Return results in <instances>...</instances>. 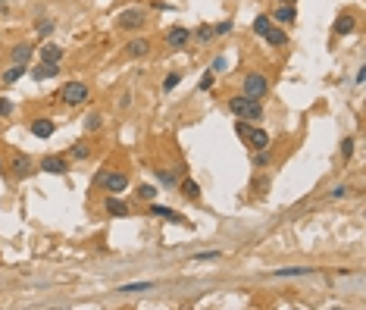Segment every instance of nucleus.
<instances>
[{"label":"nucleus","mask_w":366,"mask_h":310,"mask_svg":"<svg viewBox=\"0 0 366 310\" xmlns=\"http://www.w3.org/2000/svg\"><path fill=\"white\" fill-rule=\"evenodd\" d=\"M269 25H272L269 16H257V19H253V35H260V38H263V31H266Z\"/></svg>","instance_id":"a878e982"},{"label":"nucleus","mask_w":366,"mask_h":310,"mask_svg":"<svg viewBox=\"0 0 366 310\" xmlns=\"http://www.w3.org/2000/svg\"><path fill=\"white\" fill-rule=\"evenodd\" d=\"M41 173H50V176H66V173H69V166H66V160H63V157L50 154V157H44V160H41Z\"/></svg>","instance_id":"0eeeda50"},{"label":"nucleus","mask_w":366,"mask_h":310,"mask_svg":"<svg viewBox=\"0 0 366 310\" xmlns=\"http://www.w3.org/2000/svg\"><path fill=\"white\" fill-rule=\"evenodd\" d=\"M157 179H160V185H166V188H175L178 185V176L172 169H157Z\"/></svg>","instance_id":"4be33fe9"},{"label":"nucleus","mask_w":366,"mask_h":310,"mask_svg":"<svg viewBox=\"0 0 366 310\" xmlns=\"http://www.w3.org/2000/svg\"><path fill=\"white\" fill-rule=\"evenodd\" d=\"M151 213H154V216H163V220H169V223H178V226H191L185 216H181L178 210H172V207H160V204H154Z\"/></svg>","instance_id":"9d476101"},{"label":"nucleus","mask_w":366,"mask_h":310,"mask_svg":"<svg viewBox=\"0 0 366 310\" xmlns=\"http://www.w3.org/2000/svg\"><path fill=\"white\" fill-rule=\"evenodd\" d=\"M0 169H4V163H0Z\"/></svg>","instance_id":"c03bdc74"},{"label":"nucleus","mask_w":366,"mask_h":310,"mask_svg":"<svg viewBox=\"0 0 366 310\" xmlns=\"http://www.w3.org/2000/svg\"><path fill=\"white\" fill-rule=\"evenodd\" d=\"M178 185H181V194H185V200H197V197H200V185H197L194 179H181Z\"/></svg>","instance_id":"6ab92c4d"},{"label":"nucleus","mask_w":366,"mask_h":310,"mask_svg":"<svg viewBox=\"0 0 366 310\" xmlns=\"http://www.w3.org/2000/svg\"><path fill=\"white\" fill-rule=\"evenodd\" d=\"M94 188H103L109 194H122L125 188H129V176L119 173V169H100L94 176Z\"/></svg>","instance_id":"f257e3e1"},{"label":"nucleus","mask_w":366,"mask_h":310,"mask_svg":"<svg viewBox=\"0 0 366 310\" xmlns=\"http://www.w3.org/2000/svg\"><path fill=\"white\" fill-rule=\"evenodd\" d=\"M210 38H216V35H213V25H197V31H194V41H197V44H207Z\"/></svg>","instance_id":"b1692460"},{"label":"nucleus","mask_w":366,"mask_h":310,"mask_svg":"<svg viewBox=\"0 0 366 310\" xmlns=\"http://www.w3.org/2000/svg\"><path fill=\"white\" fill-rule=\"evenodd\" d=\"M72 157H76V160H88V157H91L88 144H85V141H76V144H72Z\"/></svg>","instance_id":"393cba45"},{"label":"nucleus","mask_w":366,"mask_h":310,"mask_svg":"<svg viewBox=\"0 0 366 310\" xmlns=\"http://www.w3.org/2000/svg\"><path fill=\"white\" fill-rule=\"evenodd\" d=\"M10 113H13V100L0 97V116H10Z\"/></svg>","instance_id":"f704fd0d"},{"label":"nucleus","mask_w":366,"mask_h":310,"mask_svg":"<svg viewBox=\"0 0 366 310\" xmlns=\"http://www.w3.org/2000/svg\"><path fill=\"white\" fill-rule=\"evenodd\" d=\"M229 110H232L238 119H260V116H263V107H260V100L244 97V94L232 97V100H229Z\"/></svg>","instance_id":"f03ea898"},{"label":"nucleus","mask_w":366,"mask_h":310,"mask_svg":"<svg viewBox=\"0 0 366 310\" xmlns=\"http://www.w3.org/2000/svg\"><path fill=\"white\" fill-rule=\"evenodd\" d=\"M269 160H272V154H269V148H260V151H253V157H250V163L257 169H263V166H269Z\"/></svg>","instance_id":"412c9836"},{"label":"nucleus","mask_w":366,"mask_h":310,"mask_svg":"<svg viewBox=\"0 0 366 310\" xmlns=\"http://www.w3.org/2000/svg\"><path fill=\"white\" fill-rule=\"evenodd\" d=\"M263 38H266V44H272V47H285V44H288V35H285L282 28H276V25H269V28L263 31Z\"/></svg>","instance_id":"4468645a"},{"label":"nucleus","mask_w":366,"mask_h":310,"mask_svg":"<svg viewBox=\"0 0 366 310\" xmlns=\"http://www.w3.org/2000/svg\"><path fill=\"white\" fill-rule=\"evenodd\" d=\"M50 31H53V22H50V19L38 22V35H41V38H44V35H50Z\"/></svg>","instance_id":"4c0bfd02"},{"label":"nucleus","mask_w":366,"mask_h":310,"mask_svg":"<svg viewBox=\"0 0 366 310\" xmlns=\"http://www.w3.org/2000/svg\"><path fill=\"white\" fill-rule=\"evenodd\" d=\"M304 272H310V269H304V266H288V269H276V276H304Z\"/></svg>","instance_id":"7c9ffc66"},{"label":"nucleus","mask_w":366,"mask_h":310,"mask_svg":"<svg viewBox=\"0 0 366 310\" xmlns=\"http://www.w3.org/2000/svg\"><path fill=\"white\" fill-rule=\"evenodd\" d=\"M144 22H148V13H144L141 7H132V10L116 13V25H119L122 31H138V28H144Z\"/></svg>","instance_id":"7ed1b4c3"},{"label":"nucleus","mask_w":366,"mask_h":310,"mask_svg":"<svg viewBox=\"0 0 366 310\" xmlns=\"http://www.w3.org/2000/svg\"><path fill=\"white\" fill-rule=\"evenodd\" d=\"M253 151H260V148H269V132H263V129H253L250 125V132H247V138H244Z\"/></svg>","instance_id":"f8f14e48"},{"label":"nucleus","mask_w":366,"mask_h":310,"mask_svg":"<svg viewBox=\"0 0 366 310\" xmlns=\"http://www.w3.org/2000/svg\"><path fill=\"white\" fill-rule=\"evenodd\" d=\"M60 60H63V47H57V44L41 47V63H60Z\"/></svg>","instance_id":"f3484780"},{"label":"nucleus","mask_w":366,"mask_h":310,"mask_svg":"<svg viewBox=\"0 0 366 310\" xmlns=\"http://www.w3.org/2000/svg\"><path fill=\"white\" fill-rule=\"evenodd\" d=\"M332 28H335V35H351V31L357 28V22H354V16H351V13H341Z\"/></svg>","instance_id":"dca6fc26"},{"label":"nucleus","mask_w":366,"mask_h":310,"mask_svg":"<svg viewBox=\"0 0 366 310\" xmlns=\"http://www.w3.org/2000/svg\"><path fill=\"white\" fill-rule=\"evenodd\" d=\"M57 97H60L66 107H79V104L88 100V85H85V82H66V85L60 88Z\"/></svg>","instance_id":"20e7f679"},{"label":"nucleus","mask_w":366,"mask_h":310,"mask_svg":"<svg viewBox=\"0 0 366 310\" xmlns=\"http://www.w3.org/2000/svg\"><path fill=\"white\" fill-rule=\"evenodd\" d=\"M28 129H31L34 138H50L53 132H57V122H53V119H31Z\"/></svg>","instance_id":"1a4fd4ad"},{"label":"nucleus","mask_w":366,"mask_h":310,"mask_svg":"<svg viewBox=\"0 0 366 310\" xmlns=\"http://www.w3.org/2000/svg\"><path fill=\"white\" fill-rule=\"evenodd\" d=\"M103 207H106L109 216H125V213H129V204H125L122 197H116V194H109V197L103 200Z\"/></svg>","instance_id":"ddd939ff"},{"label":"nucleus","mask_w":366,"mask_h":310,"mask_svg":"<svg viewBox=\"0 0 366 310\" xmlns=\"http://www.w3.org/2000/svg\"><path fill=\"white\" fill-rule=\"evenodd\" d=\"M223 69H226V57H216L213 60V72H223Z\"/></svg>","instance_id":"a19ab883"},{"label":"nucleus","mask_w":366,"mask_h":310,"mask_svg":"<svg viewBox=\"0 0 366 310\" xmlns=\"http://www.w3.org/2000/svg\"><path fill=\"white\" fill-rule=\"evenodd\" d=\"M148 50H151L148 38H135V41L125 44V53H129V57H148Z\"/></svg>","instance_id":"2eb2a0df"},{"label":"nucleus","mask_w":366,"mask_h":310,"mask_svg":"<svg viewBox=\"0 0 366 310\" xmlns=\"http://www.w3.org/2000/svg\"><path fill=\"white\" fill-rule=\"evenodd\" d=\"M178 82H181V72H172V76H166V79H163V91L169 94V91H172Z\"/></svg>","instance_id":"cd10ccee"},{"label":"nucleus","mask_w":366,"mask_h":310,"mask_svg":"<svg viewBox=\"0 0 366 310\" xmlns=\"http://www.w3.org/2000/svg\"><path fill=\"white\" fill-rule=\"evenodd\" d=\"M253 188H257V194H266V191H269V179H266V176L257 179V185H253Z\"/></svg>","instance_id":"58836bf2"},{"label":"nucleus","mask_w":366,"mask_h":310,"mask_svg":"<svg viewBox=\"0 0 366 310\" xmlns=\"http://www.w3.org/2000/svg\"><path fill=\"white\" fill-rule=\"evenodd\" d=\"M60 76V63H38L31 69V79L34 82H44V79H57Z\"/></svg>","instance_id":"6e6552de"},{"label":"nucleus","mask_w":366,"mask_h":310,"mask_svg":"<svg viewBox=\"0 0 366 310\" xmlns=\"http://www.w3.org/2000/svg\"><path fill=\"white\" fill-rule=\"evenodd\" d=\"M25 72H28V69H25V63H13V66L4 72V85H16V82H19V79L25 76Z\"/></svg>","instance_id":"a211bd4d"},{"label":"nucleus","mask_w":366,"mask_h":310,"mask_svg":"<svg viewBox=\"0 0 366 310\" xmlns=\"http://www.w3.org/2000/svg\"><path fill=\"white\" fill-rule=\"evenodd\" d=\"M194 260H200V263H207V260H219V251H204V254H197Z\"/></svg>","instance_id":"473e14b6"},{"label":"nucleus","mask_w":366,"mask_h":310,"mask_svg":"<svg viewBox=\"0 0 366 310\" xmlns=\"http://www.w3.org/2000/svg\"><path fill=\"white\" fill-rule=\"evenodd\" d=\"M347 194H351V188H347V185H338V188H332V194H328V197H347Z\"/></svg>","instance_id":"e433bc0d"},{"label":"nucleus","mask_w":366,"mask_h":310,"mask_svg":"<svg viewBox=\"0 0 366 310\" xmlns=\"http://www.w3.org/2000/svg\"><path fill=\"white\" fill-rule=\"evenodd\" d=\"M232 31V22H216L213 25V35H229Z\"/></svg>","instance_id":"c9c22d12"},{"label":"nucleus","mask_w":366,"mask_h":310,"mask_svg":"<svg viewBox=\"0 0 366 310\" xmlns=\"http://www.w3.org/2000/svg\"><path fill=\"white\" fill-rule=\"evenodd\" d=\"M100 125H103V119H100L97 113H91V116L85 119V129H88V132H97V129H100Z\"/></svg>","instance_id":"c85d7f7f"},{"label":"nucleus","mask_w":366,"mask_h":310,"mask_svg":"<svg viewBox=\"0 0 366 310\" xmlns=\"http://www.w3.org/2000/svg\"><path fill=\"white\" fill-rule=\"evenodd\" d=\"M279 4H285V7H295V0H279Z\"/></svg>","instance_id":"79ce46f5"},{"label":"nucleus","mask_w":366,"mask_h":310,"mask_svg":"<svg viewBox=\"0 0 366 310\" xmlns=\"http://www.w3.org/2000/svg\"><path fill=\"white\" fill-rule=\"evenodd\" d=\"M188 41H191V31H188V28H181V25H172V28L166 31V44L175 47V50L188 47Z\"/></svg>","instance_id":"423d86ee"},{"label":"nucleus","mask_w":366,"mask_h":310,"mask_svg":"<svg viewBox=\"0 0 366 310\" xmlns=\"http://www.w3.org/2000/svg\"><path fill=\"white\" fill-rule=\"evenodd\" d=\"M154 285L151 282H132V285H122L119 291H122V295H129V291H151Z\"/></svg>","instance_id":"bb28decb"},{"label":"nucleus","mask_w":366,"mask_h":310,"mask_svg":"<svg viewBox=\"0 0 366 310\" xmlns=\"http://www.w3.org/2000/svg\"><path fill=\"white\" fill-rule=\"evenodd\" d=\"M0 4H10V0H0Z\"/></svg>","instance_id":"37998d69"},{"label":"nucleus","mask_w":366,"mask_h":310,"mask_svg":"<svg viewBox=\"0 0 366 310\" xmlns=\"http://www.w3.org/2000/svg\"><path fill=\"white\" fill-rule=\"evenodd\" d=\"M235 132H238V138H247V132H250V125L241 119V122H235Z\"/></svg>","instance_id":"72a5a7b5"},{"label":"nucleus","mask_w":366,"mask_h":310,"mask_svg":"<svg viewBox=\"0 0 366 310\" xmlns=\"http://www.w3.org/2000/svg\"><path fill=\"white\" fill-rule=\"evenodd\" d=\"M276 19H279V22H295V19H298V10H295V7H285V4H282V7L276 10Z\"/></svg>","instance_id":"5701e85b"},{"label":"nucleus","mask_w":366,"mask_h":310,"mask_svg":"<svg viewBox=\"0 0 366 310\" xmlns=\"http://www.w3.org/2000/svg\"><path fill=\"white\" fill-rule=\"evenodd\" d=\"M10 173H13V176H19V179H28V176H31V160H28L25 154L13 157V163H10Z\"/></svg>","instance_id":"9b49d317"},{"label":"nucleus","mask_w":366,"mask_h":310,"mask_svg":"<svg viewBox=\"0 0 366 310\" xmlns=\"http://www.w3.org/2000/svg\"><path fill=\"white\" fill-rule=\"evenodd\" d=\"M31 60V44H16L13 47V63H28Z\"/></svg>","instance_id":"aec40b11"},{"label":"nucleus","mask_w":366,"mask_h":310,"mask_svg":"<svg viewBox=\"0 0 366 310\" xmlns=\"http://www.w3.org/2000/svg\"><path fill=\"white\" fill-rule=\"evenodd\" d=\"M138 197H141V200H154V197H157V188H154V185H138Z\"/></svg>","instance_id":"c756f323"},{"label":"nucleus","mask_w":366,"mask_h":310,"mask_svg":"<svg viewBox=\"0 0 366 310\" xmlns=\"http://www.w3.org/2000/svg\"><path fill=\"white\" fill-rule=\"evenodd\" d=\"M213 76H216V72H207V76L200 79V91H207V88H213Z\"/></svg>","instance_id":"ea45409f"},{"label":"nucleus","mask_w":366,"mask_h":310,"mask_svg":"<svg viewBox=\"0 0 366 310\" xmlns=\"http://www.w3.org/2000/svg\"><path fill=\"white\" fill-rule=\"evenodd\" d=\"M351 154H354V138H344V144H341V157H344V160H351Z\"/></svg>","instance_id":"2f4dec72"},{"label":"nucleus","mask_w":366,"mask_h":310,"mask_svg":"<svg viewBox=\"0 0 366 310\" xmlns=\"http://www.w3.org/2000/svg\"><path fill=\"white\" fill-rule=\"evenodd\" d=\"M266 91H269V82H266V76H260V72H250L244 79V97L260 100V97H266Z\"/></svg>","instance_id":"39448f33"}]
</instances>
